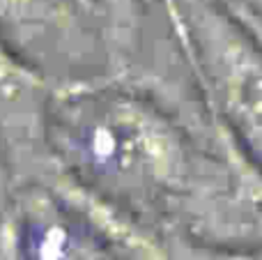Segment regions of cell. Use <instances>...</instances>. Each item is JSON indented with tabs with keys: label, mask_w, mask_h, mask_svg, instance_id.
<instances>
[{
	"label": "cell",
	"mask_w": 262,
	"mask_h": 260,
	"mask_svg": "<svg viewBox=\"0 0 262 260\" xmlns=\"http://www.w3.org/2000/svg\"><path fill=\"white\" fill-rule=\"evenodd\" d=\"M51 182L152 240L262 244V173L242 155L189 69L154 67L55 88Z\"/></svg>",
	"instance_id": "obj_1"
},
{
	"label": "cell",
	"mask_w": 262,
	"mask_h": 260,
	"mask_svg": "<svg viewBox=\"0 0 262 260\" xmlns=\"http://www.w3.org/2000/svg\"><path fill=\"white\" fill-rule=\"evenodd\" d=\"M198 92L262 173V44L214 0H154Z\"/></svg>",
	"instance_id": "obj_2"
},
{
	"label": "cell",
	"mask_w": 262,
	"mask_h": 260,
	"mask_svg": "<svg viewBox=\"0 0 262 260\" xmlns=\"http://www.w3.org/2000/svg\"><path fill=\"white\" fill-rule=\"evenodd\" d=\"M0 41L55 88L127 72L101 0H0Z\"/></svg>",
	"instance_id": "obj_3"
},
{
	"label": "cell",
	"mask_w": 262,
	"mask_h": 260,
	"mask_svg": "<svg viewBox=\"0 0 262 260\" xmlns=\"http://www.w3.org/2000/svg\"><path fill=\"white\" fill-rule=\"evenodd\" d=\"M55 85L0 41V157L14 189L46 187L51 157L46 143Z\"/></svg>",
	"instance_id": "obj_4"
},
{
	"label": "cell",
	"mask_w": 262,
	"mask_h": 260,
	"mask_svg": "<svg viewBox=\"0 0 262 260\" xmlns=\"http://www.w3.org/2000/svg\"><path fill=\"white\" fill-rule=\"evenodd\" d=\"M9 212L21 260H134L85 212L51 187L14 189Z\"/></svg>",
	"instance_id": "obj_5"
},
{
	"label": "cell",
	"mask_w": 262,
	"mask_h": 260,
	"mask_svg": "<svg viewBox=\"0 0 262 260\" xmlns=\"http://www.w3.org/2000/svg\"><path fill=\"white\" fill-rule=\"evenodd\" d=\"M147 260H262V244H219L191 237L159 240Z\"/></svg>",
	"instance_id": "obj_6"
},
{
	"label": "cell",
	"mask_w": 262,
	"mask_h": 260,
	"mask_svg": "<svg viewBox=\"0 0 262 260\" xmlns=\"http://www.w3.org/2000/svg\"><path fill=\"white\" fill-rule=\"evenodd\" d=\"M108 9L118 37L127 55V69L138 62L140 53V28L145 18V0H101Z\"/></svg>",
	"instance_id": "obj_7"
},
{
	"label": "cell",
	"mask_w": 262,
	"mask_h": 260,
	"mask_svg": "<svg viewBox=\"0 0 262 260\" xmlns=\"http://www.w3.org/2000/svg\"><path fill=\"white\" fill-rule=\"evenodd\" d=\"M0 260H21L16 228H14V219H12L9 207L0 216Z\"/></svg>",
	"instance_id": "obj_8"
},
{
	"label": "cell",
	"mask_w": 262,
	"mask_h": 260,
	"mask_svg": "<svg viewBox=\"0 0 262 260\" xmlns=\"http://www.w3.org/2000/svg\"><path fill=\"white\" fill-rule=\"evenodd\" d=\"M14 196V182H12V175H9L7 166H5L3 157H0V216L5 214V210L9 207Z\"/></svg>",
	"instance_id": "obj_9"
}]
</instances>
